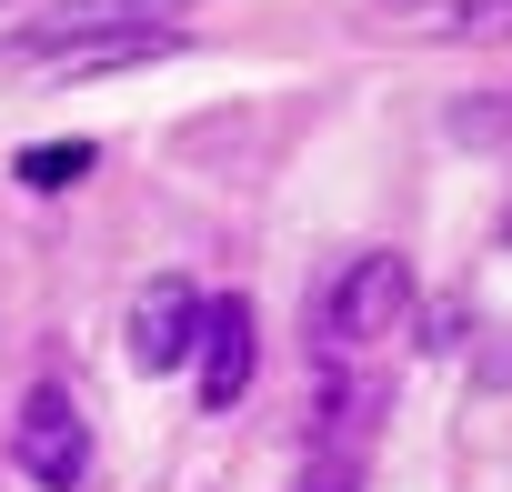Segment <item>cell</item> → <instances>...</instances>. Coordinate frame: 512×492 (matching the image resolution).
I'll use <instances>...</instances> for the list:
<instances>
[{"label":"cell","mask_w":512,"mask_h":492,"mask_svg":"<svg viewBox=\"0 0 512 492\" xmlns=\"http://www.w3.org/2000/svg\"><path fill=\"white\" fill-rule=\"evenodd\" d=\"M11 462H21L31 482H51V492H71V482L91 472V422H81V402H71L61 382H41V392L21 402V422H11Z\"/></svg>","instance_id":"3"},{"label":"cell","mask_w":512,"mask_h":492,"mask_svg":"<svg viewBox=\"0 0 512 492\" xmlns=\"http://www.w3.org/2000/svg\"><path fill=\"white\" fill-rule=\"evenodd\" d=\"M201 0H51V11L21 31V61H51V51H81V41H141V31H171Z\"/></svg>","instance_id":"2"},{"label":"cell","mask_w":512,"mask_h":492,"mask_svg":"<svg viewBox=\"0 0 512 492\" xmlns=\"http://www.w3.org/2000/svg\"><path fill=\"white\" fill-rule=\"evenodd\" d=\"M402 312H412V272H402V252H362V262L322 292V352H362V342H382Z\"/></svg>","instance_id":"1"},{"label":"cell","mask_w":512,"mask_h":492,"mask_svg":"<svg viewBox=\"0 0 512 492\" xmlns=\"http://www.w3.org/2000/svg\"><path fill=\"white\" fill-rule=\"evenodd\" d=\"M362 11H392V21H412V11H452V0H362Z\"/></svg>","instance_id":"11"},{"label":"cell","mask_w":512,"mask_h":492,"mask_svg":"<svg viewBox=\"0 0 512 492\" xmlns=\"http://www.w3.org/2000/svg\"><path fill=\"white\" fill-rule=\"evenodd\" d=\"M251 352H262L251 302H201V342H191V362H201V412H231V402L251 392Z\"/></svg>","instance_id":"4"},{"label":"cell","mask_w":512,"mask_h":492,"mask_svg":"<svg viewBox=\"0 0 512 492\" xmlns=\"http://www.w3.org/2000/svg\"><path fill=\"white\" fill-rule=\"evenodd\" d=\"M452 131L462 141H502V101H452Z\"/></svg>","instance_id":"10"},{"label":"cell","mask_w":512,"mask_h":492,"mask_svg":"<svg viewBox=\"0 0 512 492\" xmlns=\"http://www.w3.org/2000/svg\"><path fill=\"white\" fill-rule=\"evenodd\" d=\"M502 121H512V101H502Z\"/></svg>","instance_id":"12"},{"label":"cell","mask_w":512,"mask_h":492,"mask_svg":"<svg viewBox=\"0 0 512 492\" xmlns=\"http://www.w3.org/2000/svg\"><path fill=\"white\" fill-rule=\"evenodd\" d=\"M191 342H201V292H191V282H151V292L131 302V362H141V372H181Z\"/></svg>","instance_id":"5"},{"label":"cell","mask_w":512,"mask_h":492,"mask_svg":"<svg viewBox=\"0 0 512 492\" xmlns=\"http://www.w3.org/2000/svg\"><path fill=\"white\" fill-rule=\"evenodd\" d=\"M432 41H512V0H452L432 11Z\"/></svg>","instance_id":"8"},{"label":"cell","mask_w":512,"mask_h":492,"mask_svg":"<svg viewBox=\"0 0 512 492\" xmlns=\"http://www.w3.org/2000/svg\"><path fill=\"white\" fill-rule=\"evenodd\" d=\"M292 492H362V452H332V442H322V452L302 462V482H292Z\"/></svg>","instance_id":"9"},{"label":"cell","mask_w":512,"mask_h":492,"mask_svg":"<svg viewBox=\"0 0 512 492\" xmlns=\"http://www.w3.org/2000/svg\"><path fill=\"white\" fill-rule=\"evenodd\" d=\"M91 161H101L91 141H31V151L11 161V181H21V191H71V181H91Z\"/></svg>","instance_id":"7"},{"label":"cell","mask_w":512,"mask_h":492,"mask_svg":"<svg viewBox=\"0 0 512 492\" xmlns=\"http://www.w3.org/2000/svg\"><path fill=\"white\" fill-rule=\"evenodd\" d=\"M181 41L171 31H141V41H91V51H51V61H31L41 81H111V71H141V61H171Z\"/></svg>","instance_id":"6"}]
</instances>
